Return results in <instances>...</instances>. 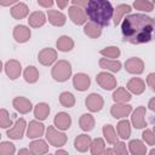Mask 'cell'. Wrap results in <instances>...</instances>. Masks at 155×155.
Returning <instances> with one entry per match:
<instances>
[{
	"mask_svg": "<svg viewBox=\"0 0 155 155\" xmlns=\"http://www.w3.org/2000/svg\"><path fill=\"white\" fill-rule=\"evenodd\" d=\"M73 5L79 6V7H86L88 4V0H71Z\"/></svg>",
	"mask_w": 155,
	"mask_h": 155,
	"instance_id": "46",
	"label": "cell"
},
{
	"mask_svg": "<svg viewBox=\"0 0 155 155\" xmlns=\"http://www.w3.org/2000/svg\"><path fill=\"white\" fill-rule=\"evenodd\" d=\"M57 48L59 50V51H62V52H68V51H70V50H73V47H74V41H73V39L71 38H69V36H67V35H63V36H61L58 40H57Z\"/></svg>",
	"mask_w": 155,
	"mask_h": 155,
	"instance_id": "29",
	"label": "cell"
},
{
	"mask_svg": "<svg viewBox=\"0 0 155 155\" xmlns=\"http://www.w3.org/2000/svg\"><path fill=\"white\" fill-rule=\"evenodd\" d=\"M86 15L91 22L101 27H108L114 16V8L108 0H88Z\"/></svg>",
	"mask_w": 155,
	"mask_h": 155,
	"instance_id": "2",
	"label": "cell"
},
{
	"mask_svg": "<svg viewBox=\"0 0 155 155\" xmlns=\"http://www.w3.org/2000/svg\"><path fill=\"white\" fill-rule=\"evenodd\" d=\"M68 12H69V17L74 24H76V25L85 24V22L87 19V15L84 12V10L81 7L73 5L68 8Z\"/></svg>",
	"mask_w": 155,
	"mask_h": 155,
	"instance_id": "8",
	"label": "cell"
},
{
	"mask_svg": "<svg viewBox=\"0 0 155 155\" xmlns=\"http://www.w3.org/2000/svg\"><path fill=\"white\" fill-rule=\"evenodd\" d=\"M142 137L143 139L149 144V145H154L155 144V132L151 131V130H145L143 133H142Z\"/></svg>",
	"mask_w": 155,
	"mask_h": 155,
	"instance_id": "42",
	"label": "cell"
},
{
	"mask_svg": "<svg viewBox=\"0 0 155 155\" xmlns=\"http://www.w3.org/2000/svg\"><path fill=\"white\" fill-rule=\"evenodd\" d=\"M99 67L102 69L110 70L113 73H117L121 69V62L116 59H109V58H101L99 59Z\"/></svg>",
	"mask_w": 155,
	"mask_h": 155,
	"instance_id": "23",
	"label": "cell"
},
{
	"mask_svg": "<svg viewBox=\"0 0 155 155\" xmlns=\"http://www.w3.org/2000/svg\"><path fill=\"white\" fill-rule=\"evenodd\" d=\"M23 78L28 84H35L39 79V71L34 65L27 67L24 73H23Z\"/></svg>",
	"mask_w": 155,
	"mask_h": 155,
	"instance_id": "34",
	"label": "cell"
},
{
	"mask_svg": "<svg viewBox=\"0 0 155 155\" xmlns=\"http://www.w3.org/2000/svg\"><path fill=\"white\" fill-rule=\"evenodd\" d=\"M125 69L130 74H142L144 70V62L140 58L131 57L125 62Z\"/></svg>",
	"mask_w": 155,
	"mask_h": 155,
	"instance_id": "6",
	"label": "cell"
},
{
	"mask_svg": "<svg viewBox=\"0 0 155 155\" xmlns=\"http://www.w3.org/2000/svg\"><path fill=\"white\" fill-rule=\"evenodd\" d=\"M16 153L15 144L11 142H1L0 143V155H13Z\"/></svg>",
	"mask_w": 155,
	"mask_h": 155,
	"instance_id": "40",
	"label": "cell"
},
{
	"mask_svg": "<svg viewBox=\"0 0 155 155\" xmlns=\"http://www.w3.org/2000/svg\"><path fill=\"white\" fill-rule=\"evenodd\" d=\"M131 12V6L126 4H121L114 8V16H113V22L114 25H119L121 19H124V16Z\"/></svg>",
	"mask_w": 155,
	"mask_h": 155,
	"instance_id": "21",
	"label": "cell"
},
{
	"mask_svg": "<svg viewBox=\"0 0 155 155\" xmlns=\"http://www.w3.org/2000/svg\"><path fill=\"white\" fill-rule=\"evenodd\" d=\"M46 138L51 145L57 148H61L67 143V136L63 132H59L58 130H56L53 126H48L46 131Z\"/></svg>",
	"mask_w": 155,
	"mask_h": 155,
	"instance_id": "4",
	"label": "cell"
},
{
	"mask_svg": "<svg viewBox=\"0 0 155 155\" xmlns=\"http://www.w3.org/2000/svg\"><path fill=\"white\" fill-rule=\"evenodd\" d=\"M103 136L109 144H115L117 142V136H116L115 130L111 125H104L103 126Z\"/></svg>",
	"mask_w": 155,
	"mask_h": 155,
	"instance_id": "35",
	"label": "cell"
},
{
	"mask_svg": "<svg viewBox=\"0 0 155 155\" xmlns=\"http://www.w3.org/2000/svg\"><path fill=\"white\" fill-rule=\"evenodd\" d=\"M131 111H132V107L126 103H115L110 109V114L115 119L126 117Z\"/></svg>",
	"mask_w": 155,
	"mask_h": 155,
	"instance_id": "14",
	"label": "cell"
},
{
	"mask_svg": "<svg viewBox=\"0 0 155 155\" xmlns=\"http://www.w3.org/2000/svg\"><path fill=\"white\" fill-rule=\"evenodd\" d=\"M84 33L91 39H97V38L101 36L102 29H101V25H98V24H96L93 22H88L84 27Z\"/></svg>",
	"mask_w": 155,
	"mask_h": 155,
	"instance_id": "27",
	"label": "cell"
},
{
	"mask_svg": "<svg viewBox=\"0 0 155 155\" xmlns=\"http://www.w3.org/2000/svg\"><path fill=\"white\" fill-rule=\"evenodd\" d=\"M28 23L30 27L33 28H39V27H42L45 23H46V16L44 12L41 11H35L33 12L29 18H28Z\"/></svg>",
	"mask_w": 155,
	"mask_h": 155,
	"instance_id": "24",
	"label": "cell"
},
{
	"mask_svg": "<svg viewBox=\"0 0 155 155\" xmlns=\"http://www.w3.org/2000/svg\"><path fill=\"white\" fill-rule=\"evenodd\" d=\"M50 114V105L46 103H38L34 108V116L38 120H45L47 119Z\"/></svg>",
	"mask_w": 155,
	"mask_h": 155,
	"instance_id": "30",
	"label": "cell"
},
{
	"mask_svg": "<svg viewBox=\"0 0 155 155\" xmlns=\"http://www.w3.org/2000/svg\"><path fill=\"white\" fill-rule=\"evenodd\" d=\"M121 33L126 41L133 45L155 40V18L143 13L128 15L122 19Z\"/></svg>",
	"mask_w": 155,
	"mask_h": 155,
	"instance_id": "1",
	"label": "cell"
},
{
	"mask_svg": "<svg viewBox=\"0 0 155 155\" xmlns=\"http://www.w3.org/2000/svg\"><path fill=\"white\" fill-rule=\"evenodd\" d=\"M5 73L6 75L11 79V80H16L17 78H19L21 73H22V65L16 59H10L5 63Z\"/></svg>",
	"mask_w": 155,
	"mask_h": 155,
	"instance_id": "10",
	"label": "cell"
},
{
	"mask_svg": "<svg viewBox=\"0 0 155 155\" xmlns=\"http://www.w3.org/2000/svg\"><path fill=\"white\" fill-rule=\"evenodd\" d=\"M18 154L22 155V154H33V153H31L30 149H21V150L18 151Z\"/></svg>",
	"mask_w": 155,
	"mask_h": 155,
	"instance_id": "50",
	"label": "cell"
},
{
	"mask_svg": "<svg viewBox=\"0 0 155 155\" xmlns=\"http://www.w3.org/2000/svg\"><path fill=\"white\" fill-rule=\"evenodd\" d=\"M148 107L150 108V110H153V111L155 113V97H154V98H151V99L149 101V104H148Z\"/></svg>",
	"mask_w": 155,
	"mask_h": 155,
	"instance_id": "49",
	"label": "cell"
},
{
	"mask_svg": "<svg viewBox=\"0 0 155 155\" xmlns=\"http://www.w3.org/2000/svg\"><path fill=\"white\" fill-rule=\"evenodd\" d=\"M53 122H54V126L58 130H63L64 131V130H68L70 127V125H71V117H70L69 114H67L64 111H61V113L56 114Z\"/></svg>",
	"mask_w": 155,
	"mask_h": 155,
	"instance_id": "17",
	"label": "cell"
},
{
	"mask_svg": "<svg viewBox=\"0 0 155 155\" xmlns=\"http://www.w3.org/2000/svg\"><path fill=\"white\" fill-rule=\"evenodd\" d=\"M38 59L42 65L48 67L57 59V52H56V50H53L51 47L42 48L38 54Z\"/></svg>",
	"mask_w": 155,
	"mask_h": 155,
	"instance_id": "9",
	"label": "cell"
},
{
	"mask_svg": "<svg viewBox=\"0 0 155 155\" xmlns=\"http://www.w3.org/2000/svg\"><path fill=\"white\" fill-rule=\"evenodd\" d=\"M73 85H74V88L75 90L80 91V92H84L91 85L90 76L87 74H84V73H78L73 78Z\"/></svg>",
	"mask_w": 155,
	"mask_h": 155,
	"instance_id": "12",
	"label": "cell"
},
{
	"mask_svg": "<svg viewBox=\"0 0 155 155\" xmlns=\"http://www.w3.org/2000/svg\"><path fill=\"white\" fill-rule=\"evenodd\" d=\"M153 4H154V5H155V0H153Z\"/></svg>",
	"mask_w": 155,
	"mask_h": 155,
	"instance_id": "54",
	"label": "cell"
},
{
	"mask_svg": "<svg viewBox=\"0 0 155 155\" xmlns=\"http://www.w3.org/2000/svg\"><path fill=\"white\" fill-rule=\"evenodd\" d=\"M120 53H121L120 48L116 46H109V47L101 50V54L107 57V58H117L120 56Z\"/></svg>",
	"mask_w": 155,
	"mask_h": 155,
	"instance_id": "39",
	"label": "cell"
},
{
	"mask_svg": "<svg viewBox=\"0 0 155 155\" xmlns=\"http://www.w3.org/2000/svg\"><path fill=\"white\" fill-rule=\"evenodd\" d=\"M51 75L58 82L67 81L70 78V75H71V65H70V63L68 61H64V59L58 61L53 65L52 71H51Z\"/></svg>",
	"mask_w": 155,
	"mask_h": 155,
	"instance_id": "3",
	"label": "cell"
},
{
	"mask_svg": "<svg viewBox=\"0 0 155 155\" xmlns=\"http://www.w3.org/2000/svg\"><path fill=\"white\" fill-rule=\"evenodd\" d=\"M116 130H117V134H119L120 138H122V139L130 138V136H131V126H130V122L127 120H121L117 124Z\"/></svg>",
	"mask_w": 155,
	"mask_h": 155,
	"instance_id": "33",
	"label": "cell"
},
{
	"mask_svg": "<svg viewBox=\"0 0 155 155\" xmlns=\"http://www.w3.org/2000/svg\"><path fill=\"white\" fill-rule=\"evenodd\" d=\"M44 131H45V126L41 122L33 120L29 122V126L27 130V137L28 138H38V137L42 136Z\"/></svg>",
	"mask_w": 155,
	"mask_h": 155,
	"instance_id": "18",
	"label": "cell"
},
{
	"mask_svg": "<svg viewBox=\"0 0 155 155\" xmlns=\"http://www.w3.org/2000/svg\"><path fill=\"white\" fill-rule=\"evenodd\" d=\"M69 1H71V0H56V2H57V5H58V7H59L61 10L65 8V7L68 6V2H69Z\"/></svg>",
	"mask_w": 155,
	"mask_h": 155,
	"instance_id": "47",
	"label": "cell"
},
{
	"mask_svg": "<svg viewBox=\"0 0 155 155\" xmlns=\"http://www.w3.org/2000/svg\"><path fill=\"white\" fill-rule=\"evenodd\" d=\"M128 147H130L131 154H133V155H145V153H147V147L139 139H132L128 143Z\"/></svg>",
	"mask_w": 155,
	"mask_h": 155,
	"instance_id": "28",
	"label": "cell"
},
{
	"mask_svg": "<svg viewBox=\"0 0 155 155\" xmlns=\"http://www.w3.org/2000/svg\"><path fill=\"white\" fill-rule=\"evenodd\" d=\"M38 4L41 6V7H45V8H48L53 5V0H38Z\"/></svg>",
	"mask_w": 155,
	"mask_h": 155,
	"instance_id": "45",
	"label": "cell"
},
{
	"mask_svg": "<svg viewBox=\"0 0 155 155\" xmlns=\"http://www.w3.org/2000/svg\"><path fill=\"white\" fill-rule=\"evenodd\" d=\"M85 103H86L87 109L92 113H97V111L102 110V108L104 105V101H103L102 96L98 93H91L90 96H87Z\"/></svg>",
	"mask_w": 155,
	"mask_h": 155,
	"instance_id": "7",
	"label": "cell"
},
{
	"mask_svg": "<svg viewBox=\"0 0 155 155\" xmlns=\"http://www.w3.org/2000/svg\"><path fill=\"white\" fill-rule=\"evenodd\" d=\"M30 35H31L30 29L28 27H25V25L19 24V25H16L15 29H13V38L19 44L27 42L30 39Z\"/></svg>",
	"mask_w": 155,
	"mask_h": 155,
	"instance_id": "15",
	"label": "cell"
},
{
	"mask_svg": "<svg viewBox=\"0 0 155 155\" xmlns=\"http://www.w3.org/2000/svg\"><path fill=\"white\" fill-rule=\"evenodd\" d=\"M133 7H134L136 10L150 12V11H153V8H154V4L150 2L149 0H134Z\"/></svg>",
	"mask_w": 155,
	"mask_h": 155,
	"instance_id": "38",
	"label": "cell"
},
{
	"mask_svg": "<svg viewBox=\"0 0 155 155\" xmlns=\"http://www.w3.org/2000/svg\"><path fill=\"white\" fill-rule=\"evenodd\" d=\"M113 99L116 103H126L128 101H131V93L124 88V87H119L116 88V91L113 93Z\"/></svg>",
	"mask_w": 155,
	"mask_h": 155,
	"instance_id": "31",
	"label": "cell"
},
{
	"mask_svg": "<svg viewBox=\"0 0 155 155\" xmlns=\"http://www.w3.org/2000/svg\"><path fill=\"white\" fill-rule=\"evenodd\" d=\"M91 143H92V139H91L90 136H87V134H79L75 138V140H74V147H75V149L78 151L85 153L91 147Z\"/></svg>",
	"mask_w": 155,
	"mask_h": 155,
	"instance_id": "19",
	"label": "cell"
},
{
	"mask_svg": "<svg viewBox=\"0 0 155 155\" xmlns=\"http://www.w3.org/2000/svg\"><path fill=\"white\" fill-rule=\"evenodd\" d=\"M12 125V121L10 119V114L6 109L0 110V127L1 128H7Z\"/></svg>",
	"mask_w": 155,
	"mask_h": 155,
	"instance_id": "41",
	"label": "cell"
},
{
	"mask_svg": "<svg viewBox=\"0 0 155 155\" xmlns=\"http://www.w3.org/2000/svg\"><path fill=\"white\" fill-rule=\"evenodd\" d=\"M150 154L154 155V154H155V149H151V150H150Z\"/></svg>",
	"mask_w": 155,
	"mask_h": 155,
	"instance_id": "53",
	"label": "cell"
},
{
	"mask_svg": "<svg viewBox=\"0 0 155 155\" xmlns=\"http://www.w3.org/2000/svg\"><path fill=\"white\" fill-rule=\"evenodd\" d=\"M147 84L151 88L153 92H155V73H150L147 76Z\"/></svg>",
	"mask_w": 155,
	"mask_h": 155,
	"instance_id": "44",
	"label": "cell"
},
{
	"mask_svg": "<svg viewBox=\"0 0 155 155\" xmlns=\"http://www.w3.org/2000/svg\"><path fill=\"white\" fill-rule=\"evenodd\" d=\"M29 149L31 150V153L34 155H41V154H46L48 151V145L46 144L45 140L36 139L29 144Z\"/></svg>",
	"mask_w": 155,
	"mask_h": 155,
	"instance_id": "26",
	"label": "cell"
},
{
	"mask_svg": "<svg viewBox=\"0 0 155 155\" xmlns=\"http://www.w3.org/2000/svg\"><path fill=\"white\" fill-rule=\"evenodd\" d=\"M59 103L65 108H71L75 104V97L70 92H62L59 96Z\"/></svg>",
	"mask_w": 155,
	"mask_h": 155,
	"instance_id": "37",
	"label": "cell"
},
{
	"mask_svg": "<svg viewBox=\"0 0 155 155\" xmlns=\"http://www.w3.org/2000/svg\"><path fill=\"white\" fill-rule=\"evenodd\" d=\"M91 153L93 155H99V154H103L104 150H105V144H104V140L102 138H94L91 143Z\"/></svg>",
	"mask_w": 155,
	"mask_h": 155,
	"instance_id": "36",
	"label": "cell"
},
{
	"mask_svg": "<svg viewBox=\"0 0 155 155\" xmlns=\"http://www.w3.org/2000/svg\"><path fill=\"white\" fill-rule=\"evenodd\" d=\"M153 131H154V132H155V126H154V128H153Z\"/></svg>",
	"mask_w": 155,
	"mask_h": 155,
	"instance_id": "55",
	"label": "cell"
},
{
	"mask_svg": "<svg viewBox=\"0 0 155 155\" xmlns=\"http://www.w3.org/2000/svg\"><path fill=\"white\" fill-rule=\"evenodd\" d=\"M145 113H147L145 107H138L133 111V114L131 116V121H132V125L136 128L140 130V128H144L147 126V122H145V119H144Z\"/></svg>",
	"mask_w": 155,
	"mask_h": 155,
	"instance_id": "13",
	"label": "cell"
},
{
	"mask_svg": "<svg viewBox=\"0 0 155 155\" xmlns=\"http://www.w3.org/2000/svg\"><path fill=\"white\" fill-rule=\"evenodd\" d=\"M96 81L97 84L104 88V90H113L116 87V79L109 74V73H105V71H102V73H98L97 76H96Z\"/></svg>",
	"mask_w": 155,
	"mask_h": 155,
	"instance_id": "5",
	"label": "cell"
},
{
	"mask_svg": "<svg viewBox=\"0 0 155 155\" xmlns=\"http://www.w3.org/2000/svg\"><path fill=\"white\" fill-rule=\"evenodd\" d=\"M10 12H11V16H12L15 19H22V18H24V17L28 16L29 8H28V6H27L25 4L18 2V4H16V5L11 8Z\"/></svg>",
	"mask_w": 155,
	"mask_h": 155,
	"instance_id": "25",
	"label": "cell"
},
{
	"mask_svg": "<svg viewBox=\"0 0 155 155\" xmlns=\"http://www.w3.org/2000/svg\"><path fill=\"white\" fill-rule=\"evenodd\" d=\"M104 154H115V153H114V149H105Z\"/></svg>",
	"mask_w": 155,
	"mask_h": 155,
	"instance_id": "51",
	"label": "cell"
},
{
	"mask_svg": "<svg viewBox=\"0 0 155 155\" xmlns=\"http://www.w3.org/2000/svg\"><path fill=\"white\" fill-rule=\"evenodd\" d=\"M114 153L115 154H119V155H127V148H126V144L124 142H116L114 144Z\"/></svg>",
	"mask_w": 155,
	"mask_h": 155,
	"instance_id": "43",
	"label": "cell"
},
{
	"mask_svg": "<svg viewBox=\"0 0 155 155\" xmlns=\"http://www.w3.org/2000/svg\"><path fill=\"white\" fill-rule=\"evenodd\" d=\"M18 0H0V4L1 6H10V5H13L16 4Z\"/></svg>",
	"mask_w": 155,
	"mask_h": 155,
	"instance_id": "48",
	"label": "cell"
},
{
	"mask_svg": "<svg viewBox=\"0 0 155 155\" xmlns=\"http://www.w3.org/2000/svg\"><path fill=\"white\" fill-rule=\"evenodd\" d=\"M127 88L133 94H142L145 90V82L140 78H132L127 82Z\"/></svg>",
	"mask_w": 155,
	"mask_h": 155,
	"instance_id": "20",
	"label": "cell"
},
{
	"mask_svg": "<svg viewBox=\"0 0 155 155\" xmlns=\"http://www.w3.org/2000/svg\"><path fill=\"white\" fill-rule=\"evenodd\" d=\"M79 125L82 131H91L94 127V119L91 114H82L80 116Z\"/></svg>",
	"mask_w": 155,
	"mask_h": 155,
	"instance_id": "32",
	"label": "cell"
},
{
	"mask_svg": "<svg viewBox=\"0 0 155 155\" xmlns=\"http://www.w3.org/2000/svg\"><path fill=\"white\" fill-rule=\"evenodd\" d=\"M56 154H57V155H58V154H68V151H65V150H57Z\"/></svg>",
	"mask_w": 155,
	"mask_h": 155,
	"instance_id": "52",
	"label": "cell"
},
{
	"mask_svg": "<svg viewBox=\"0 0 155 155\" xmlns=\"http://www.w3.org/2000/svg\"><path fill=\"white\" fill-rule=\"evenodd\" d=\"M25 126H27L25 120L22 119V117L18 119L15 122L13 127H11L10 130H7V137L11 138V139H21L23 137V134H24Z\"/></svg>",
	"mask_w": 155,
	"mask_h": 155,
	"instance_id": "11",
	"label": "cell"
},
{
	"mask_svg": "<svg viewBox=\"0 0 155 155\" xmlns=\"http://www.w3.org/2000/svg\"><path fill=\"white\" fill-rule=\"evenodd\" d=\"M47 17H48V22L54 27H62L65 24V21H67V17L62 12L56 10H50L47 12Z\"/></svg>",
	"mask_w": 155,
	"mask_h": 155,
	"instance_id": "22",
	"label": "cell"
},
{
	"mask_svg": "<svg viewBox=\"0 0 155 155\" xmlns=\"http://www.w3.org/2000/svg\"><path fill=\"white\" fill-rule=\"evenodd\" d=\"M12 104L15 107V109L17 111H19L21 114H28L31 110V102L25 98V97H16L12 101Z\"/></svg>",
	"mask_w": 155,
	"mask_h": 155,
	"instance_id": "16",
	"label": "cell"
}]
</instances>
